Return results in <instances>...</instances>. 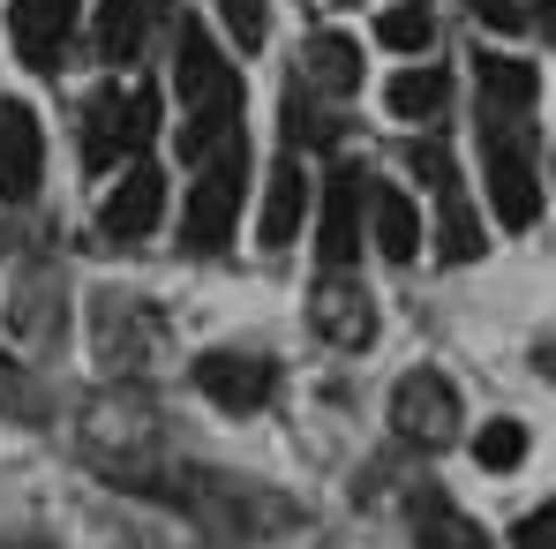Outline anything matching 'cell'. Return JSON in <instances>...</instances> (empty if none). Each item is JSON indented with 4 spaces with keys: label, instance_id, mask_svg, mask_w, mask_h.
Masks as SVG:
<instances>
[{
    "label": "cell",
    "instance_id": "1",
    "mask_svg": "<svg viewBox=\"0 0 556 549\" xmlns=\"http://www.w3.org/2000/svg\"><path fill=\"white\" fill-rule=\"evenodd\" d=\"M174 91H181V159L203 166L226 136H241V76L195 15H181L174 30Z\"/></svg>",
    "mask_w": 556,
    "mask_h": 549
},
{
    "label": "cell",
    "instance_id": "2",
    "mask_svg": "<svg viewBox=\"0 0 556 549\" xmlns=\"http://www.w3.org/2000/svg\"><path fill=\"white\" fill-rule=\"evenodd\" d=\"M241 188H249V128L226 136V144L203 159L195 188H188V203H181V249L188 257H218V249H226V234H233V219H241Z\"/></svg>",
    "mask_w": 556,
    "mask_h": 549
},
{
    "label": "cell",
    "instance_id": "3",
    "mask_svg": "<svg viewBox=\"0 0 556 549\" xmlns=\"http://www.w3.org/2000/svg\"><path fill=\"white\" fill-rule=\"evenodd\" d=\"M481 182H489V203H496V219L511 234L542 219V174L527 159V128L519 121H481Z\"/></svg>",
    "mask_w": 556,
    "mask_h": 549
},
{
    "label": "cell",
    "instance_id": "4",
    "mask_svg": "<svg viewBox=\"0 0 556 549\" xmlns=\"http://www.w3.org/2000/svg\"><path fill=\"white\" fill-rule=\"evenodd\" d=\"M151 136H159V98L105 84V91L91 98V113H84V166L105 174V166H121V159H143Z\"/></svg>",
    "mask_w": 556,
    "mask_h": 549
},
{
    "label": "cell",
    "instance_id": "5",
    "mask_svg": "<svg viewBox=\"0 0 556 549\" xmlns=\"http://www.w3.org/2000/svg\"><path fill=\"white\" fill-rule=\"evenodd\" d=\"M414 174L437 188V257L444 264H473L489 249V234H481V219H473V203H466V188H459V166H452V151L437 136L414 144Z\"/></svg>",
    "mask_w": 556,
    "mask_h": 549
},
{
    "label": "cell",
    "instance_id": "6",
    "mask_svg": "<svg viewBox=\"0 0 556 549\" xmlns=\"http://www.w3.org/2000/svg\"><path fill=\"white\" fill-rule=\"evenodd\" d=\"M391 429L406 445H421V452H444L459 437V391H452V376L444 369H406L399 391H391Z\"/></svg>",
    "mask_w": 556,
    "mask_h": 549
},
{
    "label": "cell",
    "instance_id": "7",
    "mask_svg": "<svg viewBox=\"0 0 556 549\" xmlns=\"http://www.w3.org/2000/svg\"><path fill=\"white\" fill-rule=\"evenodd\" d=\"M369 196H376V182L354 166V159H346V166H331V182H324V219H316V257H324V272H354Z\"/></svg>",
    "mask_w": 556,
    "mask_h": 549
},
{
    "label": "cell",
    "instance_id": "8",
    "mask_svg": "<svg viewBox=\"0 0 556 549\" xmlns=\"http://www.w3.org/2000/svg\"><path fill=\"white\" fill-rule=\"evenodd\" d=\"M271 384L278 369L264 354H241V347H211V354H195V391L211 399V407H226V414H256V407H271Z\"/></svg>",
    "mask_w": 556,
    "mask_h": 549
},
{
    "label": "cell",
    "instance_id": "9",
    "mask_svg": "<svg viewBox=\"0 0 556 549\" xmlns=\"http://www.w3.org/2000/svg\"><path fill=\"white\" fill-rule=\"evenodd\" d=\"M76 15H84V0H15V8H8V38H15V53H23V68H38V76H53V68L68 61V38H76Z\"/></svg>",
    "mask_w": 556,
    "mask_h": 549
},
{
    "label": "cell",
    "instance_id": "10",
    "mask_svg": "<svg viewBox=\"0 0 556 549\" xmlns=\"http://www.w3.org/2000/svg\"><path fill=\"white\" fill-rule=\"evenodd\" d=\"M46 182V128L23 98H0V203H30Z\"/></svg>",
    "mask_w": 556,
    "mask_h": 549
},
{
    "label": "cell",
    "instance_id": "11",
    "mask_svg": "<svg viewBox=\"0 0 556 549\" xmlns=\"http://www.w3.org/2000/svg\"><path fill=\"white\" fill-rule=\"evenodd\" d=\"M473 91H481V121H519L527 128V113L542 98V68L511 61V53H473Z\"/></svg>",
    "mask_w": 556,
    "mask_h": 549
},
{
    "label": "cell",
    "instance_id": "12",
    "mask_svg": "<svg viewBox=\"0 0 556 549\" xmlns=\"http://www.w3.org/2000/svg\"><path fill=\"white\" fill-rule=\"evenodd\" d=\"M98 219H105V234H113V241H143V234L166 219V174H159L151 159H136V166L121 174V188L105 196V211H98Z\"/></svg>",
    "mask_w": 556,
    "mask_h": 549
},
{
    "label": "cell",
    "instance_id": "13",
    "mask_svg": "<svg viewBox=\"0 0 556 549\" xmlns=\"http://www.w3.org/2000/svg\"><path fill=\"white\" fill-rule=\"evenodd\" d=\"M308 316H316V332H324L331 347H369L376 339V301L362 294V286H346L339 272L308 294Z\"/></svg>",
    "mask_w": 556,
    "mask_h": 549
},
{
    "label": "cell",
    "instance_id": "14",
    "mask_svg": "<svg viewBox=\"0 0 556 549\" xmlns=\"http://www.w3.org/2000/svg\"><path fill=\"white\" fill-rule=\"evenodd\" d=\"M308 91L324 98H354L362 91V46L346 38V30H316L308 46H301V68H293Z\"/></svg>",
    "mask_w": 556,
    "mask_h": 549
},
{
    "label": "cell",
    "instance_id": "15",
    "mask_svg": "<svg viewBox=\"0 0 556 549\" xmlns=\"http://www.w3.org/2000/svg\"><path fill=\"white\" fill-rule=\"evenodd\" d=\"M301 219H308V174H301V159H278V166H271V188H264L256 241H264V249H286V241L301 234Z\"/></svg>",
    "mask_w": 556,
    "mask_h": 549
},
{
    "label": "cell",
    "instance_id": "16",
    "mask_svg": "<svg viewBox=\"0 0 556 549\" xmlns=\"http://www.w3.org/2000/svg\"><path fill=\"white\" fill-rule=\"evenodd\" d=\"M414 549H489L481 520H466L444 489H421L414 497Z\"/></svg>",
    "mask_w": 556,
    "mask_h": 549
},
{
    "label": "cell",
    "instance_id": "17",
    "mask_svg": "<svg viewBox=\"0 0 556 549\" xmlns=\"http://www.w3.org/2000/svg\"><path fill=\"white\" fill-rule=\"evenodd\" d=\"M369 226H376L383 264H414V257H421V211H414L406 188H376L369 196Z\"/></svg>",
    "mask_w": 556,
    "mask_h": 549
},
{
    "label": "cell",
    "instance_id": "18",
    "mask_svg": "<svg viewBox=\"0 0 556 549\" xmlns=\"http://www.w3.org/2000/svg\"><path fill=\"white\" fill-rule=\"evenodd\" d=\"M143 30H151V0H105V8H98V61H105V68L136 61Z\"/></svg>",
    "mask_w": 556,
    "mask_h": 549
},
{
    "label": "cell",
    "instance_id": "19",
    "mask_svg": "<svg viewBox=\"0 0 556 549\" xmlns=\"http://www.w3.org/2000/svg\"><path fill=\"white\" fill-rule=\"evenodd\" d=\"M444 98H452L444 68H406V76H391L383 105H391L399 121H437V113H444Z\"/></svg>",
    "mask_w": 556,
    "mask_h": 549
},
{
    "label": "cell",
    "instance_id": "20",
    "mask_svg": "<svg viewBox=\"0 0 556 549\" xmlns=\"http://www.w3.org/2000/svg\"><path fill=\"white\" fill-rule=\"evenodd\" d=\"M376 38H383L391 53H429V38H437L429 0H399V8H383V15H376Z\"/></svg>",
    "mask_w": 556,
    "mask_h": 549
},
{
    "label": "cell",
    "instance_id": "21",
    "mask_svg": "<svg viewBox=\"0 0 556 549\" xmlns=\"http://www.w3.org/2000/svg\"><path fill=\"white\" fill-rule=\"evenodd\" d=\"M519 459H527V429H519L511 414L481 422V437H473V466H481V474H511Z\"/></svg>",
    "mask_w": 556,
    "mask_h": 549
},
{
    "label": "cell",
    "instance_id": "22",
    "mask_svg": "<svg viewBox=\"0 0 556 549\" xmlns=\"http://www.w3.org/2000/svg\"><path fill=\"white\" fill-rule=\"evenodd\" d=\"M218 15H226V30H233L241 53H256L271 38V0H218Z\"/></svg>",
    "mask_w": 556,
    "mask_h": 549
},
{
    "label": "cell",
    "instance_id": "23",
    "mask_svg": "<svg viewBox=\"0 0 556 549\" xmlns=\"http://www.w3.org/2000/svg\"><path fill=\"white\" fill-rule=\"evenodd\" d=\"M511 549H556V497L542 512H527L519 527H511Z\"/></svg>",
    "mask_w": 556,
    "mask_h": 549
},
{
    "label": "cell",
    "instance_id": "24",
    "mask_svg": "<svg viewBox=\"0 0 556 549\" xmlns=\"http://www.w3.org/2000/svg\"><path fill=\"white\" fill-rule=\"evenodd\" d=\"M466 8H473V23H489V30H504V38L527 30V0H466Z\"/></svg>",
    "mask_w": 556,
    "mask_h": 549
},
{
    "label": "cell",
    "instance_id": "25",
    "mask_svg": "<svg viewBox=\"0 0 556 549\" xmlns=\"http://www.w3.org/2000/svg\"><path fill=\"white\" fill-rule=\"evenodd\" d=\"M527 15L542 23V38H556V0H527Z\"/></svg>",
    "mask_w": 556,
    "mask_h": 549
}]
</instances>
